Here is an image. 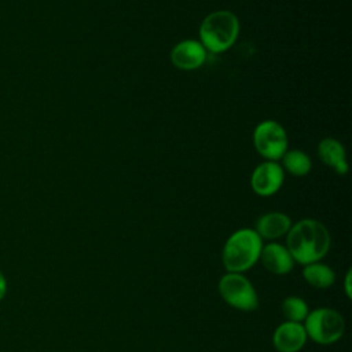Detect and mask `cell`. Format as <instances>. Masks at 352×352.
Instances as JSON below:
<instances>
[{
    "label": "cell",
    "mask_w": 352,
    "mask_h": 352,
    "mask_svg": "<svg viewBox=\"0 0 352 352\" xmlns=\"http://www.w3.org/2000/svg\"><path fill=\"white\" fill-rule=\"evenodd\" d=\"M208 56V51L199 40L186 38L179 41L170 51V60L180 70H195L201 67Z\"/></svg>",
    "instance_id": "cell-8"
},
{
    "label": "cell",
    "mask_w": 352,
    "mask_h": 352,
    "mask_svg": "<svg viewBox=\"0 0 352 352\" xmlns=\"http://www.w3.org/2000/svg\"><path fill=\"white\" fill-rule=\"evenodd\" d=\"M280 309L283 316L289 322H298V323L302 322L309 312L308 304L301 297H297V296H290L285 298L282 301Z\"/></svg>",
    "instance_id": "cell-15"
},
{
    "label": "cell",
    "mask_w": 352,
    "mask_h": 352,
    "mask_svg": "<svg viewBox=\"0 0 352 352\" xmlns=\"http://www.w3.org/2000/svg\"><path fill=\"white\" fill-rule=\"evenodd\" d=\"M318 155L324 165L333 168L338 175L346 173V153L342 143L337 139L323 138L318 144Z\"/></svg>",
    "instance_id": "cell-12"
},
{
    "label": "cell",
    "mask_w": 352,
    "mask_h": 352,
    "mask_svg": "<svg viewBox=\"0 0 352 352\" xmlns=\"http://www.w3.org/2000/svg\"><path fill=\"white\" fill-rule=\"evenodd\" d=\"M285 170L276 161H264L258 164L252 176V190L260 197H271L279 191L283 184Z\"/></svg>",
    "instance_id": "cell-7"
},
{
    "label": "cell",
    "mask_w": 352,
    "mask_h": 352,
    "mask_svg": "<svg viewBox=\"0 0 352 352\" xmlns=\"http://www.w3.org/2000/svg\"><path fill=\"white\" fill-rule=\"evenodd\" d=\"M7 289H8L7 278H6V275L3 274V271L0 270V301L6 297V294H7Z\"/></svg>",
    "instance_id": "cell-16"
},
{
    "label": "cell",
    "mask_w": 352,
    "mask_h": 352,
    "mask_svg": "<svg viewBox=\"0 0 352 352\" xmlns=\"http://www.w3.org/2000/svg\"><path fill=\"white\" fill-rule=\"evenodd\" d=\"M307 341V333L298 322H283L272 336V344L278 352H298Z\"/></svg>",
    "instance_id": "cell-9"
},
{
    "label": "cell",
    "mask_w": 352,
    "mask_h": 352,
    "mask_svg": "<svg viewBox=\"0 0 352 352\" xmlns=\"http://www.w3.org/2000/svg\"><path fill=\"white\" fill-rule=\"evenodd\" d=\"M292 220L286 213L268 212L261 214L256 221L254 231L263 239H276L289 232Z\"/></svg>",
    "instance_id": "cell-11"
},
{
    "label": "cell",
    "mask_w": 352,
    "mask_h": 352,
    "mask_svg": "<svg viewBox=\"0 0 352 352\" xmlns=\"http://www.w3.org/2000/svg\"><path fill=\"white\" fill-rule=\"evenodd\" d=\"M351 271L346 272V278H345V293L348 296V298H351Z\"/></svg>",
    "instance_id": "cell-17"
},
{
    "label": "cell",
    "mask_w": 352,
    "mask_h": 352,
    "mask_svg": "<svg viewBox=\"0 0 352 352\" xmlns=\"http://www.w3.org/2000/svg\"><path fill=\"white\" fill-rule=\"evenodd\" d=\"M221 298L235 309L254 311L258 307L257 293L250 280L238 272H227L219 282Z\"/></svg>",
    "instance_id": "cell-5"
},
{
    "label": "cell",
    "mask_w": 352,
    "mask_h": 352,
    "mask_svg": "<svg viewBox=\"0 0 352 352\" xmlns=\"http://www.w3.org/2000/svg\"><path fill=\"white\" fill-rule=\"evenodd\" d=\"M302 326L307 337L322 345H329L338 341L345 330L342 315L336 309L326 307L309 311Z\"/></svg>",
    "instance_id": "cell-4"
},
{
    "label": "cell",
    "mask_w": 352,
    "mask_h": 352,
    "mask_svg": "<svg viewBox=\"0 0 352 352\" xmlns=\"http://www.w3.org/2000/svg\"><path fill=\"white\" fill-rule=\"evenodd\" d=\"M263 239L253 228H241L232 232L223 248V264L228 272L242 274L260 258Z\"/></svg>",
    "instance_id": "cell-2"
},
{
    "label": "cell",
    "mask_w": 352,
    "mask_h": 352,
    "mask_svg": "<svg viewBox=\"0 0 352 352\" xmlns=\"http://www.w3.org/2000/svg\"><path fill=\"white\" fill-rule=\"evenodd\" d=\"M258 260H261V264L275 275H286L294 267V260L287 248L276 242L263 246Z\"/></svg>",
    "instance_id": "cell-10"
},
{
    "label": "cell",
    "mask_w": 352,
    "mask_h": 352,
    "mask_svg": "<svg viewBox=\"0 0 352 352\" xmlns=\"http://www.w3.org/2000/svg\"><path fill=\"white\" fill-rule=\"evenodd\" d=\"M282 168L287 173L293 176H305L309 173L312 168V161L308 157L307 153L298 148L286 150V153L282 155Z\"/></svg>",
    "instance_id": "cell-14"
},
{
    "label": "cell",
    "mask_w": 352,
    "mask_h": 352,
    "mask_svg": "<svg viewBox=\"0 0 352 352\" xmlns=\"http://www.w3.org/2000/svg\"><path fill=\"white\" fill-rule=\"evenodd\" d=\"M302 276L315 289H327L336 280L334 271L319 261L307 264L302 270Z\"/></svg>",
    "instance_id": "cell-13"
},
{
    "label": "cell",
    "mask_w": 352,
    "mask_h": 352,
    "mask_svg": "<svg viewBox=\"0 0 352 352\" xmlns=\"http://www.w3.org/2000/svg\"><path fill=\"white\" fill-rule=\"evenodd\" d=\"M286 248L294 261L311 264L319 261L330 249V232L326 226L314 219H302L286 234Z\"/></svg>",
    "instance_id": "cell-1"
},
{
    "label": "cell",
    "mask_w": 352,
    "mask_h": 352,
    "mask_svg": "<svg viewBox=\"0 0 352 352\" xmlns=\"http://www.w3.org/2000/svg\"><path fill=\"white\" fill-rule=\"evenodd\" d=\"M253 144L263 158L276 161L280 160L287 150V133L278 121L264 120L258 122L253 131Z\"/></svg>",
    "instance_id": "cell-6"
},
{
    "label": "cell",
    "mask_w": 352,
    "mask_h": 352,
    "mask_svg": "<svg viewBox=\"0 0 352 352\" xmlns=\"http://www.w3.org/2000/svg\"><path fill=\"white\" fill-rule=\"evenodd\" d=\"M239 34L236 15L227 10L206 15L199 26V41L208 52L221 54L232 47Z\"/></svg>",
    "instance_id": "cell-3"
}]
</instances>
